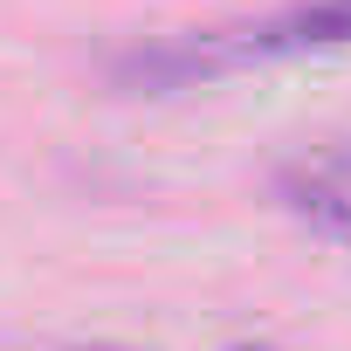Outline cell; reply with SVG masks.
<instances>
[{
	"instance_id": "6da1fadb",
	"label": "cell",
	"mask_w": 351,
	"mask_h": 351,
	"mask_svg": "<svg viewBox=\"0 0 351 351\" xmlns=\"http://www.w3.org/2000/svg\"><path fill=\"white\" fill-rule=\"evenodd\" d=\"M255 62L276 56H317V49H351V0H303L276 21H248Z\"/></svg>"
},
{
	"instance_id": "277c9868",
	"label": "cell",
	"mask_w": 351,
	"mask_h": 351,
	"mask_svg": "<svg viewBox=\"0 0 351 351\" xmlns=\"http://www.w3.org/2000/svg\"><path fill=\"white\" fill-rule=\"evenodd\" d=\"M228 351H276V344H228Z\"/></svg>"
},
{
	"instance_id": "7a4b0ae2",
	"label": "cell",
	"mask_w": 351,
	"mask_h": 351,
	"mask_svg": "<svg viewBox=\"0 0 351 351\" xmlns=\"http://www.w3.org/2000/svg\"><path fill=\"white\" fill-rule=\"evenodd\" d=\"M276 193L289 200V214H303L324 234H351V158H310V165H282Z\"/></svg>"
},
{
	"instance_id": "3957f363",
	"label": "cell",
	"mask_w": 351,
	"mask_h": 351,
	"mask_svg": "<svg viewBox=\"0 0 351 351\" xmlns=\"http://www.w3.org/2000/svg\"><path fill=\"white\" fill-rule=\"evenodd\" d=\"M49 351H138V344H104L97 337V344H49Z\"/></svg>"
}]
</instances>
